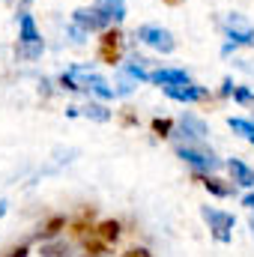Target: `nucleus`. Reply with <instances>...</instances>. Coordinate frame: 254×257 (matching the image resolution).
Wrapping results in <instances>:
<instances>
[{
    "mask_svg": "<svg viewBox=\"0 0 254 257\" xmlns=\"http://www.w3.org/2000/svg\"><path fill=\"white\" fill-rule=\"evenodd\" d=\"M177 156H180L186 165H191L194 171H200V174H212V171L221 168V162L215 159L212 150H203V147H194V144H180V147H177Z\"/></svg>",
    "mask_w": 254,
    "mask_h": 257,
    "instance_id": "1",
    "label": "nucleus"
},
{
    "mask_svg": "<svg viewBox=\"0 0 254 257\" xmlns=\"http://www.w3.org/2000/svg\"><path fill=\"white\" fill-rule=\"evenodd\" d=\"M135 39L144 42L147 48L159 51V54H171V51L177 48L171 30H165V27H159V24H144V27H138V30H135Z\"/></svg>",
    "mask_w": 254,
    "mask_h": 257,
    "instance_id": "2",
    "label": "nucleus"
},
{
    "mask_svg": "<svg viewBox=\"0 0 254 257\" xmlns=\"http://www.w3.org/2000/svg\"><path fill=\"white\" fill-rule=\"evenodd\" d=\"M200 215H203V221L209 224V230H212V236H215L218 242H230L233 224H236L233 212H224V209H215V206H203Z\"/></svg>",
    "mask_w": 254,
    "mask_h": 257,
    "instance_id": "3",
    "label": "nucleus"
},
{
    "mask_svg": "<svg viewBox=\"0 0 254 257\" xmlns=\"http://www.w3.org/2000/svg\"><path fill=\"white\" fill-rule=\"evenodd\" d=\"M221 30H224V36L230 39V42H236V45H254V27L245 21V15H239V12H230L227 18H224V24H221Z\"/></svg>",
    "mask_w": 254,
    "mask_h": 257,
    "instance_id": "4",
    "label": "nucleus"
},
{
    "mask_svg": "<svg viewBox=\"0 0 254 257\" xmlns=\"http://www.w3.org/2000/svg\"><path fill=\"white\" fill-rule=\"evenodd\" d=\"M171 135L186 141V144H203L206 141V123L194 114H183L180 123H177V132H171Z\"/></svg>",
    "mask_w": 254,
    "mask_h": 257,
    "instance_id": "5",
    "label": "nucleus"
},
{
    "mask_svg": "<svg viewBox=\"0 0 254 257\" xmlns=\"http://www.w3.org/2000/svg\"><path fill=\"white\" fill-rule=\"evenodd\" d=\"M72 21H75L78 27H84L87 33H99V30H105V27L111 24V18H108L102 9H96V6H81V9H75Z\"/></svg>",
    "mask_w": 254,
    "mask_h": 257,
    "instance_id": "6",
    "label": "nucleus"
},
{
    "mask_svg": "<svg viewBox=\"0 0 254 257\" xmlns=\"http://www.w3.org/2000/svg\"><path fill=\"white\" fill-rule=\"evenodd\" d=\"M165 96L168 99H174V102H200V99H206V90L203 87H197V84H171V87H165Z\"/></svg>",
    "mask_w": 254,
    "mask_h": 257,
    "instance_id": "7",
    "label": "nucleus"
},
{
    "mask_svg": "<svg viewBox=\"0 0 254 257\" xmlns=\"http://www.w3.org/2000/svg\"><path fill=\"white\" fill-rule=\"evenodd\" d=\"M18 30H21V45H42V36H39V30H36V21H33V15L30 12H21L18 15Z\"/></svg>",
    "mask_w": 254,
    "mask_h": 257,
    "instance_id": "8",
    "label": "nucleus"
},
{
    "mask_svg": "<svg viewBox=\"0 0 254 257\" xmlns=\"http://www.w3.org/2000/svg\"><path fill=\"white\" fill-rule=\"evenodd\" d=\"M78 114L87 117V120H96V123H108V120H111V111H108L105 105H93V102H87L84 108H75V105L66 108V117H78Z\"/></svg>",
    "mask_w": 254,
    "mask_h": 257,
    "instance_id": "9",
    "label": "nucleus"
},
{
    "mask_svg": "<svg viewBox=\"0 0 254 257\" xmlns=\"http://www.w3.org/2000/svg\"><path fill=\"white\" fill-rule=\"evenodd\" d=\"M150 81L162 84V87H171V84H189L191 78L186 69H156V72H150Z\"/></svg>",
    "mask_w": 254,
    "mask_h": 257,
    "instance_id": "10",
    "label": "nucleus"
},
{
    "mask_svg": "<svg viewBox=\"0 0 254 257\" xmlns=\"http://www.w3.org/2000/svg\"><path fill=\"white\" fill-rule=\"evenodd\" d=\"M227 171H230V177H233V183H236L239 189H254V171L245 162L230 159V162H227Z\"/></svg>",
    "mask_w": 254,
    "mask_h": 257,
    "instance_id": "11",
    "label": "nucleus"
},
{
    "mask_svg": "<svg viewBox=\"0 0 254 257\" xmlns=\"http://www.w3.org/2000/svg\"><path fill=\"white\" fill-rule=\"evenodd\" d=\"M93 6L102 9V12L111 18V24H120V21L126 18V3H123V0H96Z\"/></svg>",
    "mask_w": 254,
    "mask_h": 257,
    "instance_id": "12",
    "label": "nucleus"
},
{
    "mask_svg": "<svg viewBox=\"0 0 254 257\" xmlns=\"http://www.w3.org/2000/svg\"><path fill=\"white\" fill-rule=\"evenodd\" d=\"M66 36H69V39H72V42H75V45H84V42H87V36H90V33H87V30H84V27H78V24H75V21H72V24H69V27H66Z\"/></svg>",
    "mask_w": 254,
    "mask_h": 257,
    "instance_id": "13",
    "label": "nucleus"
},
{
    "mask_svg": "<svg viewBox=\"0 0 254 257\" xmlns=\"http://www.w3.org/2000/svg\"><path fill=\"white\" fill-rule=\"evenodd\" d=\"M203 186H206L212 194H218V197H230V194H233V186H221L218 180H209V177L203 180Z\"/></svg>",
    "mask_w": 254,
    "mask_h": 257,
    "instance_id": "14",
    "label": "nucleus"
},
{
    "mask_svg": "<svg viewBox=\"0 0 254 257\" xmlns=\"http://www.w3.org/2000/svg\"><path fill=\"white\" fill-rule=\"evenodd\" d=\"M99 233H102V239H105V242H111V239H117V236H120V224H117V221H105V224L99 227Z\"/></svg>",
    "mask_w": 254,
    "mask_h": 257,
    "instance_id": "15",
    "label": "nucleus"
},
{
    "mask_svg": "<svg viewBox=\"0 0 254 257\" xmlns=\"http://www.w3.org/2000/svg\"><path fill=\"white\" fill-rule=\"evenodd\" d=\"M233 99L239 102V105H251L254 102V93L248 87H233Z\"/></svg>",
    "mask_w": 254,
    "mask_h": 257,
    "instance_id": "16",
    "label": "nucleus"
},
{
    "mask_svg": "<svg viewBox=\"0 0 254 257\" xmlns=\"http://www.w3.org/2000/svg\"><path fill=\"white\" fill-rule=\"evenodd\" d=\"M63 254H69V245H66V242L45 245V248H42V257H63Z\"/></svg>",
    "mask_w": 254,
    "mask_h": 257,
    "instance_id": "17",
    "label": "nucleus"
},
{
    "mask_svg": "<svg viewBox=\"0 0 254 257\" xmlns=\"http://www.w3.org/2000/svg\"><path fill=\"white\" fill-rule=\"evenodd\" d=\"M39 54H42V45H27L24 48V57H30V60H36Z\"/></svg>",
    "mask_w": 254,
    "mask_h": 257,
    "instance_id": "18",
    "label": "nucleus"
},
{
    "mask_svg": "<svg viewBox=\"0 0 254 257\" xmlns=\"http://www.w3.org/2000/svg\"><path fill=\"white\" fill-rule=\"evenodd\" d=\"M153 128H156L159 135H168V132H171V123H168V120H156V123H153Z\"/></svg>",
    "mask_w": 254,
    "mask_h": 257,
    "instance_id": "19",
    "label": "nucleus"
},
{
    "mask_svg": "<svg viewBox=\"0 0 254 257\" xmlns=\"http://www.w3.org/2000/svg\"><path fill=\"white\" fill-rule=\"evenodd\" d=\"M233 87H236V84H233L230 78H224V84H221V96H233Z\"/></svg>",
    "mask_w": 254,
    "mask_h": 257,
    "instance_id": "20",
    "label": "nucleus"
},
{
    "mask_svg": "<svg viewBox=\"0 0 254 257\" xmlns=\"http://www.w3.org/2000/svg\"><path fill=\"white\" fill-rule=\"evenodd\" d=\"M242 206H248V209L254 212V192H248L245 197H242Z\"/></svg>",
    "mask_w": 254,
    "mask_h": 257,
    "instance_id": "21",
    "label": "nucleus"
},
{
    "mask_svg": "<svg viewBox=\"0 0 254 257\" xmlns=\"http://www.w3.org/2000/svg\"><path fill=\"white\" fill-rule=\"evenodd\" d=\"M9 257H27V248H15Z\"/></svg>",
    "mask_w": 254,
    "mask_h": 257,
    "instance_id": "22",
    "label": "nucleus"
},
{
    "mask_svg": "<svg viewBox=\"0 0 254 257\" xmlns=\"http://www.w3.org/2000/svg\"><path fill=\"white\" fill-rule=\"evenodd\" d=\"M6 215V200H0V218Z\"/></svg>",
    "mask_w": 254,
    "mask_h": 257,
    "instance_id": "23",
    "label": "nucleus"
},
{
    "mask_svg": "<svg viewBox=\"0 0 254 257\" xmlns=\"http://www.w3.org/2000/svg\"><path fill=\"white\" fill-rule=\"evenodd\" d=\"M129 257H147V251H132Z\"/></svg>",
    "mask_w": 254,
    "mask_h": 257,
    "instance_id": "24",
    "label": "nucleus"
},
{
    "mask_svg": "<svg viewBox=\"0 0 254 257\" xmlns=\"http://www.w3.org/2000/svg\"><path fill=\"white\" fill-rule=\"evenodd\" d=\"M248 227H251V236H254V215L248 218Z\"/></svg>",
    "mask_w": 254,
    "mask_h": 257,
    "instance_id": "25",
    "label": "nucleus"
},
{
    "mask_svg": "<svg viewBox=\"0 0 254 257\" xmlns=\"http://www.w3.org/2000/svg\"><path fill=\"white\" fill-rule=\"evenodd\" d=\"M248 141H251V144H254V135H251V138H248Z\"/></svg>",
    "mask_w": 254,
    "mask_h": 257,
    "instance_id": "26",
    "label": "nucleus"
}]
</instances>
